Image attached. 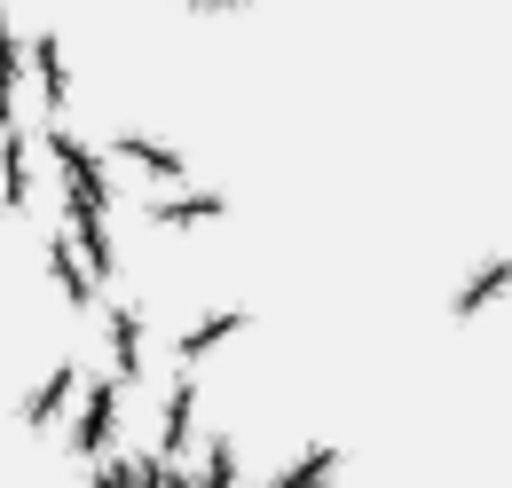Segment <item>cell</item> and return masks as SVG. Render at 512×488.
<instances>
[{
  "instance_id": "cell-1",
  "label": "cell",
  "mask_w": 512,
  "mask_h": 488,
  "mask_svg": "<svg viewBox=\"0 0 512 488\" xmlns=\"http://www.w3.org/2000/svg\"><path fill=\"white\" fill-rule=\"evenodd\" d=\"M505 284H512V260H489V268L457 292V315H481V307H489V292H505Z\"/></svg>"
}]
</instances>
